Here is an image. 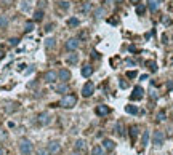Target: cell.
<instances>
[{
	"mask_svg": "<svg viewBox=\"0 0 173 155\" xmlns=\"http://www.w3.org/2000/svg\"><path fill=\"white\" fill-rule=\"evenodd\" d=\"M143 96H144V90H143L141 87H135L133 94L130 96V99H131V101H140V99H143Z\"/></svg>",
	"mask_w": 173,
	"mask_h": 155,
	"instance_id": "cell-6",
	"label": "cell"
},
{
	"mask_svg": "<svg viewBox=\"0 0 173 155\" xmlns=\"http://www.w3.org/2000/svg\"><path fill=\"white\" fill-rule=\"evenodd\" d=\"M148 7L151 11H157L160 7V0H148Z\"/></svg>",
	"mask_w": 173,
	"mask_h": 155,
	"instance_id": "cell-14",
	"label": "cell"
},
{
	"mask_svg": "<svg viewBox=\"0 0 173 155\" xmlns=\"http://www.w3.org/2000/svg\"><path fill=\"white\" fill-rule=\"evenodd\" d=\"M79 45H80L79 38H69L68 42H66V50H69V51H75V50L79 48Z\"/></svg>",
	"mask_w": 173,
	"mask_h": 155,
	"instance_id": "cell-10",
	"label": "cell"
},
{
	"mask_svg": "<svg viewBox=\"0 0 173 155\" xmlns=\"http://www.w3.org/2000/svg\"><path fill=\"white\" fill-rule=\"evenodd\" d=\"M108 22H109V24H117L119 21H117V19H111V18H109V19H108Z\"/></svg>",
	"mask_w": 173,
	"mask_h": 155,
	"instance_id": "cell-39",
	"label": "cell"
},
{
	"mask_svg": "<svg viewBox=\"0 0 173 155\" xmlns=\"http://www.w3.org/2000/svg\"><path fill=\"white\" fill-rule=\"evenodd\" d=\"M58 80V72H55V70H48V72H45V82L47 83H55Z\"/></svg>",
	"mask_w": 173,
	"mask_h": 155,
	"instance_id": "cell-12",
	"label": "cell"
},
{
	"mask_svg": "<svg viewBox=\"0 0 173 155\" xmlns=\"http://www.w3.org/2000/svg\"><path fill=\"white\" fill-rule=\"evenodd\" d=\"M32 150H34L32 142H31L29 139L23 138V139L19 141V152H21L23 155H31V153H32Z\"/></svg>",
	"mask_w": 173,
	"mask_h": 155,
	"instance_id": "cell-2",
	"label": "cell"
},
{
	"mask_svg": "<svg viewBox=\"0 0 173 155\" xmlns=\"http://www.w3.org/2000/svg\"><path fill=\"white\" fill-rule=\"evenodd\" d=\"M75 104H77V96L75 94H66L59 101V106L64 107V109H72Z\"/></svg>",
	"mask_w": 173,
	"mask_h": 155,
	"instance_id": "cell-1",
	"label": "cell"
},
{
	"mask_svg": "<svg viewBox=\"0 0 173 155\" xmlns=\"http://www.w3.org/2000/svg\"><path fill=\"white\" fill-rule=\"evenodd\" d=\"M103 15H104V10H103V8H99V10H96V16H98V18H101Z\"/></svg>",
	"mask_w": 173,
	"mask_h": 155,
	"instance_id": "cell-35",
	"label": "cell"
},
{
	"mask_svg": "<svg viewBox=\"0 0 173 155\" xmlns=\"http://www.w3.org/2000/svg\"><path fill=\"white\" fill-rule=\"evenodd\" d=\"M130 3H133V5H138V3H140V0H130Z\"/></svg>",
	"mask_w": 173,
	"mask_h": 155,
	"instance_id": "cell-40",
	"label": "cell"
},
{
	"mask_svg": "<svg viewBox=\"0 0 173 155\" xmlns=\"http://www.w3.org/2000/svg\"><path fill=\"white\" fill-rule=\"evenodd\" d=\"M38 155H47V152H45V150H40V152H38Z\"/></svg>",
	"mask_w": 173,
	"mask_h": 155,
	"instance_id": "cell-44",
	"label": "cell"
},
{
	"mask_svg": "<svg viewBox=\"0 0 173 155\" xmlns=\"http://www.w3.org/2000/svg\"><path fill=\"white\" fill-rule=\"evenodd\" d=\"M96 115H99V117H104V115H109L111 114V107L109 106H106V104H99L98 107H96Z\"/></svg>",
	"mask_w": 173,
	"mask_h": 155,
	"instance_id": "cell-7",
	"label": "cell"
},
{
	"mask_svg": "<svg viewBox=\"0 0 173 155\" xmlns=\"http://www.w3.org/2000/svg\"><path fill=\"white\" fill-rule=\"evenodd\" d=\"M24 67H26V64H19V67H18V70H23Z\"/></svg>",
	"mask_w": 173,
	"mask_h": 155,
	"instance_id": "cell-43",
	"label": "cell"
},
{
	"mask_svg": "<svg viewBox=\"0 0 173 155\" xmlns=\"http://www.w3.org/2000/svg\"><path fill=\"white\" fill-rule=\"evenodd\" d=\"M59 8H61V10H68V8H69V3L64 2V0H61V2H59Z\"/></svg>",
	"mask_w": 173,
	"mask_h": 155,
	"instance_id": "cell-29",
	"label": "cell"
},
{
	"mask_svg": "<svg viewBox=\"0 0 173 155\" xmlns=\"http://www.w3.org/2000/svg\"><path fill=\"white\" fill-rule=\"evenodd\" d=\"M55 90H56V93H61V94H63V93H68L69 87H68V83H61V85H58Z\"/></svg>",
	"mask_w": 173,
	"mask_h": 155,
	"instance_id": "cell-20",
	"label": "cell"
},
{
	"mask_svg": "<svg viewBox=\"0 0 173 155\" xmlns=\"http://www.w3.org/2000/svg\"><path fill=\"white\" fill-rule=\"evenodd\" d=\"M136 136H138V126L133 125V126H130V138H131V141H135Z\"/></svg>",
	"mask_w": 173,
	"mask_h": 155,
	"instance_id": "cell-19",
	"label": "cell"
},
{
	"mask_svg": "<svg viewBox=\"0 0 173 155\" xmlns=\"http://www.w3.org/2000/svg\"><path fill=\"white\" fill-rule=\"evenodd\" d=\"M7 139V131L3 130H0V142H3V141Z\"/></svg>",
	"mask_w": 173,
	"mask_h": 155,
	"instance_id": "cell-32",
	"label": "cell"
},
{
	"mask_svg": "<svg viewBox=\"0 0 173 155\" xmlns=\"http://www.w3.org/2000/svg\"><path fill=\"white\" fill-rule=\"evenodd\" d=\"M24 31H26V32H31V31H34V22H32V21H28V22H26V26H24Z\"/></svg>",
	"mask_w": 173,
	"mask_h": 155,
	"instance_id": "cell-27",
	"label": "cell"
},
{
	"mask_svg": "<svg viewBox=\"0 0 173 155\" xmlns=\"http://www.w3.org/2000/svg\"><path fill=\"white\" fill-rule=\"evenodd\" d=\"M8 26V18L7 16H0V27H7Z\"/></svg>",
	"mask_w": 173,
	"mask_h": 155,
	"instance_id": "cell-28",
	"label": "cell"
},
{
	"mask_svg": "<svg viewBox=\"0 0 173 155\" xmlns=\"http://www.w3.org/2000/svg\"><path fill=\"white\" fill-rule=\"evenodd\" d=\"M151 98H152V99H157V91H155V90L151 91Z\"/></svg>",
	"mask_w": 173,
	"mask_h": 155,
	"instance_id": "cell-37",
	"label": "cell"
},
{
	"mask_svg": "<svg viewBox=\"0 0 173 155\" xmlns=\"http://www.w3.org/2000/svg\"><path fill=\"white\" fill-rule=\"evenodd\" d=\"M91 155H104V149H103V146L96 144L95 147L91 149Z\"/></svg>",
	"mask_w": 173,
	"mask_h": 155,
	"instance_id": "cell-18",
	"label": "cell"
},
{
	"mask_svg": "<svg viewBox=\"0 0 173 155\" xmlns=\"http://www.w3.org/2000/svg\"><path fill=\"white\" fill-rule=\"evenodd\" d=\"M37 122H38V125L45 126V125H50V123H51V117H50V114H47V112H42V114H38Z\"/></svg>",
	"mask_w": 173,
	"mask_h": 155,
	"instance_id": "cell-5",
	"label": "cell"
},
{
	"mask_svg": "<svg viewBox=\"0 0 173 155\" xmlns=\"http://www.w3.org/2000/svg\"><path fill=\"white\" fill-rule=\"evenodd\" d=\"M125 112H127V114H130V115H136L138 114V107L136 106H133V104H128L127 107H125Z\"/></svg>",
	"mask_w": 173,
	"mask_h": 155,
	"instance_id": "cell-17",
	"label": "cell"
},
{
	"mask_svg": "<svg viewBox=\"0 0 173 155\" xmlns=\"http://www.w3.org/2000/svg\"><path fill=\"white\" fill-rule=\"evenodd\" d=\"M167 88H168V90H173V82H170V83H168Z\"/></svg>",
	"mask_w": 173,
	"mask_h": 155,
	"instance_id": "cell-41",
	"label": "cell"
},
{
	"mask_svg": "<svg viewBox=\"0 0 173 155\" xmlns=\"http://www.w3.org/2000/svg\"><path fill=\"white\" fill-rule=\"evenodd\" d=\"M146 66L149 67L151 72H157V64H155L154 61H148V62H146Z\"/></svg>",
	"mask_w": 173,
	"mask_h": 155,
	"instance_id": "cell-25",
	"label": "cell"
},
{
	"mask_svg": "<svg viewBox=\"0 0 173 155\" xmlns=\"http://www.w3.org/2000/svg\"><path fill=\"white\" fill-rule=\"evenodd\" d=\"M171 64H173V59H171Z\"/></svg>",
	"mask_w": 173,
	"mask_h": 155,
	"instance_id": "cell-47",
	"label": "cell"
},
{
	"mask_svg": "<svg viewBox=\"0 0 173 155\" xmlns=\"http://www.w3.org/2000/svg\"><path fill=\"white\" fill-rule=\"evenodd\" d=\"M148 141H149V131H144L143 133V138H141V146H148Z\"/></svg>",
	"mask_w": 173,
	"mask_h": 155,
	"instance_id": "cell-22",
	"label": "cell"
},
{
	"mask_svg": "<svg viewBox=\"0 0 173 155\" xmlns=\"http://www.w3.org/2000/svg\"><path fill=\"white\" fill-rule=\"evenodd\" d=\"M19 43V38H10V45L11 47H16Z\"/></svg>",
	"mask_w": 173,
	"mask_h": 155,
	"instance_id": "cell-33",
	"label": "cell"
},
{
	"mask_svg": "<svg viewBox=\"0 0 173 155\" xmlns=\"http://www.w3.org/2000/svg\"><path fill=\"white\" fill-rule=\"evenodd\" d=\"M152 141H154V144L155 146H162L164 144V141H165V134L164 131H154V136H152Z\"/></svg>",
	"mask_w": 173,
	"mask_h": 155,
	"instance_id": "cell-4",
	"label": "cell"
},
{
	"mask_svg": "<svg viewBox=\"0 0 173 155\" xmlns=\"http://www.w3.org/2000/svg\"><path fill=\"white\" fill-rule=\"evenodd\" d=\"M3 56H5V48L0 47V59H3Z\"/></svg>",
	"mask_w": 173,
	"mask_h": 155,
	"instance_id": "cell-36",
	"label": "cell"
},
{
	"mask_svg": "<svg viewBox=\"0 0 173 155\" xmlns=\"http://www.w3.org/2000/svg\"><path fill=\"white\" fill-rule=\"evenodd\" d=\"M103 149L104 150H114L115 149V142H114V141L112 139H109V138H106L104 141H103Z\"/></svg>",
	"mask_w": 173,
	"mask_h": 155,
	"instance_id": "cell-13",
	"label": "cell"
},
{
	"mask_svg": "<svg viewBox=\"0 0 173 155\" xmlns=\"http://www.w3.org/2000/svg\"><path fill=\"white\" fill-rule=\"evenodd\" d=\"M58 80H61L63 83H68L71 80V72L68 69H61L59 72H58Z\"/></svg>",
	"mask_w": 173,
	"mask_h": 155,
	"instance_id": "cell-11",
	"label": "cell"
},
{
	"mask_svg": "<svg viewBox=\"0 0 173 155\" xmlns=\"http://www.w3.org/2000/svg\"><path fill=\"white\" fill-rule=\"evenodd\" d=\"M42 18H43V10H37L34 13V21H42Z\"/></svg>",
	"mask_w": 173,
	"mask_h": 155,
	"instance_id": "cell-24",
	"label": "cell"
},
{
	"mask_svg": "<svg viewBox=\"0 0 173 155\" xmlns=\"http://www.w3.org/2000/svg\"><path fill=\"white\" fill-rule=\"evenodd\" d=\"M74 147H75V152L85 153V152H87V141H85V139H77L75 144H74Z\"/></svg>",
	"mask_w": 173,
	"mask_h": 155,
	"instance_id": "cell-8",
	"label": "cell"
},
{
	"mask_svg": "<svg viewBox=\"0 0 173 155\" xmlns=\"http://www.w3.org/2000/svg\"><path fill=\"white\" fill-rule=\"evenodd\" d=\"M79 24H80V21H79L77 18H71V19H68V26H69V27H79Z\"/></svg>",
	"mask_w": 173,
	"mask_h": 155,
	"instance_id": "cell-23",
	"label": "cell"
},
{
	"mask_svg": "<svg viewBox=\"0 0 173 155\" xmlns=\"http://www.w3.org/2000/svg\"><path fill=\"white\" fill-rule=\"evenodd\" d=\"M55 47H56V40L53 38V37H48V38L45 40V48H47V50H53Z\"/></svg>",
	"mask_w": 173,
	"mask_h": 155,
	"instance_id": "cell-16",
	"label": "cell"
},
{
	"mask_svg": "<svg viewBox=\"0 0 173 155\" xmlns=\"http://www.w3.org/2000/svg\"><path fill=\"white\" fill-rule=\"evenodd\" d=\"M90 7H91L90 3H85V5L82 7V10H84V11H88V10H90Z\"/></svg>",
	"mask_w": 173,
	"mask_h": 155,
	"instance_id": "cell-38",
	"label": "cell"
},
{
	"mask_svg": "<svg viewBox=\"0 0 173 155\" xmlns=\"http://www.w3.org/2000/svg\"><path fill=\"white\" fill-rule=\"evenodd\" d=\"M59 149H61V146H59V141H50V142H48V146H47L48 153H58V152H59Z\"/></svg>",
	"mask_w": 173,
	"mask_h": 155,
	"instance_id": "cell-9",
	"label": "cell"
},
{
	"mask_svg": "<svg viewBox=\"0 0 173 155\" xmlns=\"http://www.w3.org/2000/svg\"><path fill=\"white\" fill-rule=\"evenodd\" d=\"M106 2H108V3H112V2H114V0H106Z\"/></svg>",
	"mask_w": 173,
	"mask_h": 155,
	"instance_id": "cell-46",
	"label": "cell"
},
{
	"mask_svg": "<svg viewBox=\"0 0 173 155\" xmlns=\"http://www.w3.org/2000/svg\"><path fill=\"white\" fill-rule=\"evenodd\" d=\"M119 87L125 90V88H128V83H127V82H124V80H120V82H119Z\"/></svg>",
	"mask_w": 173,
	"mask_h": 155,
	"instance_id": "cell-34",
	"label": "cell"
},
{
	"mask_svg": "<svg viewBox=\"0 0 173 155\" xmlns=\"http://www.w3.org/2000/svg\"><path fill=\"white\" fill-rule=\"evenodd\" d=\"M135 7H136V13H138V15H144L146 7H144L143 3H138V5H135Z\"/></svg>",
	"mask_w": 173,
	"mask_h": 155,
	"instance_id": "cell-26",
	"label": "cell"
},
{
	"mask_svg": "<svg viewBox=\"0 0 173 155\" xmlns=\"http://www.w3.org/2000/svg\"><path fill=\"white\" fill-rule=\"evenodd\" d=\"M165 120V112H159L157 114V122H164Z\"/></svg>",
	"mask_w": 173,
	"mask_h": 155,
	"instance_id": "cell-31",
	"label": "cell"
},
{
	"mask_svg": "<svg viewBox=\"0 0 173 155\" xmlns=\"http://www.w3.org/2000/svg\"><path fill=\"white\" fill-rule=\"evenodd\" d=\"M72 155H82L80 152H72Z\"/></svg>",
	"mask_w": 173,
	"mask_h": 155,
	"instance_id": "cell-45",
	"label": "cell"
},
{
	"mask_svg": "<svg viewBox=\"0 0 173 155\" xmlns=\"http://www.w3.org/2000/svg\"><path fill=\"white\" fill-rule=\"evenodd\" d=\"M138 74H136V70H128V72H127V77L128 78H135Z\"/></svg>",
	"mask_w": 173,
	"mask_h": 155,
	"instance_id": "cell-30",
	"label": "cell"
},
{
	"mask_svg": "<svg viewBox=\"0 0 173 155\" xmlns=\"http://www.w3.org/2000/svg\"><path fill=\"white\" fill-rule=\"evenodd\" d=\"M77 61H79V54L72 51V54L68 56V62H69V64H77Z\"/></svg>",
	"mask_w": 173,
	"mask_h": 155,
	"instance_id": "cell-21",
	"label": "cell"
},
{
	"mask_svg": "<svg viewBox=\"0 0 173 155\" xmlns=\"http://www.w3.org/2000/svg\"><path fill=\"white\" fill-rule=\"evenodd\" d=\"M0 155H5V150H3V147L0 146Z\"/></svg>",
	"mask_w": 173,
	"mask_h": 155,
	"instance_id": "cell-42",
	"label": "cell"
},
{
	"mask_svg": "<svg viewBox=\"0 0 173 155\" xmlns=\"http://www.w3.org/2000/svg\"><path fill=\"white\" fill-rule=\"evenodd\" d=\"M80 72H82V75H84V77H91V75H93V67H91L90 64H87V66H84V67H82Z\"/></svg>",
	"mask_w": 173,
	"mask_h": 155,
	"instance_id": "cell-15",
	"label": "cell"
},
{
	"mask_svg": "<svg viewBox=\"0 0 173 155\" xmlns=\"http://www.w3.org/2000/svg\"><path fill=\"white\" fill-rule=\"evenodd\" d=\"M93 93H95V83L87 82L84 85V88H82V96L84 98H90V96H93Z\"/></svg>",
	"mask_w": 173,
	"mask_h": 155,
	"instance_id": "cell-3",
	"label": "cell"
}]
</instances>
